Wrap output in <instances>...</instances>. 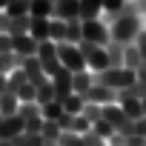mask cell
<instances>
[{
    "label": "cell",
    "mask_w": 146,
    "mask_h": 146,
    "mask_svg": "<svg viewBox=\"0 0 146 146\" xmlns=\"http://www.w3.org/2000/svg\"><path fill=\"white\" fill-rule=\"evenodd\" d=\"M12 146H43V137L35 135V132H23V135H17L12 140Z\"/></svg>",
    "instance_id": "cell-29"
},
{
    "label": "cell",
    "mask_w": 146,
    "mask_h": 146,
    "mask_svg": "<svg viewBox=\"0 0 146 146\" xmlns=\"http://www.w3.org/2000/svg\"><path fill=\"white\" fill-rule=\"evenodd\" d=\"M135 46H137V52H140V57H143V63H146V29L137 35V40H135Z\"/></svg>",
    "instance_id": "cell-40"
},
{
    "label": "cell",
    "mask_w": 146,
    "mask_h": 146,
    "mask_svg": "<svg viewBox=\"0 0 146 146\" xmlns=\"http://www.w3.org/2000/svg\"><path fill=\"white\" fill-rule=\"evenodd\" d=\"M6 6H9V0H0V12H3V9H6Z\"/></svg>",
    "instance_id": "cell-44"
},
{
    "label": "cell",
    "mask_w": 146,
    "mask_h": 146,
    "mask_svg": "<svg viewBox=\"0 0 146 146\" xmlns=\"http://www.w3.org/2000/svg\"><path fill=\"white\" fill-rule=\"evenodd\" d=\"M37 60H40V66H43V72H46L49 80L63 69V63H60V57H57V43H52V40H43V43L37 46Z\"/></svg>",
    "instance_id": "cell-5"
},
{
    "label": "cell",
    "mask_w": 146,
    "mask_h": 146,
    "mask_svg": "<svg viewBox=\"0 0 146 146\" xmlns=\"http://www.w3.org/2000/svg\"><path fill=\"white\" fill-rule=\"evenodd\" d=\"M80 115H83V117H86L89 123H98V120L103 117V106H95V103H86Z\"/></svg>",
    "instance_id": "cell-34"
},
{
    "label": "cell",
    "mask_w": 146,
    "mask_h": 146,
    "mask_svg": "<svg viewBox=\"0 0 146 146\" xmlns=\"http://www.w3.org/2000/svg\"><path fill=\"white\" fill-rule=\"evenodd\" d=\"M66 43H72V46H80V43H83L80 20H69V23H66Z\"/></svg>",
    "instance_id": "cell-23"
},
{
    "label": "cell",
    "mask_w": 146,
    "mask_h": 146,
    "mask_svg": "<svg viewBox=\"0 0 146 146\" xmlns=\"http://www.w3.org/2000/svg\"><path fill=\"white\" fill-rule=\"evenodd\" d=\"M126 3H129V0H103V15H106V20L117 17V15L126 9Z\"/></svg>",
    "instance_id": "cell-27"
},
{
    "label": "cell",
    "mask_w": 146,
    "mask_h": 146,
    "mask_svg": "<svg viewBox=\"0 0 146 146\" xmlns=\"http://www.w3.org/2000/svg\"><path fill=\"white\" fill-rule=\"evenodd\" d=\"M57 146H83V135H75V132H63Z\"/></svg>",
    "instance_id": "cell-36"
},
{
    "label": "cell",
    "mask_w": 146,
    "mask_h": 146,
    "mask_svg": "<svg viewBox=\"0 0 146 146\" xmlns=\"http://www.w3.org/2000/svg\"><path fill=\"white\" fill-rule=\"evenodd\" d=\"M49 20H52V17H32V23H29V35H32L37 43L49 40Z\"/></svg>",
    "instance_id": "cell-15"
},
{
    "label": "cell",
    "mask_w": 146,
    "mask_h": 146,
    "mask_svg": "<svg viewBox=\"0 0 146 146\" xmlns=\"http://www.w3.org/2000/svg\"><path fill=\"white\" fill-rule=\"evenodd\" d=\"M9 52H15V40L9 35H0V54H9Z\"/></svg>",
    "instance_id": "cell-38"
},
{
    "label": "cell",
    "mask_w": 146,
    "mask_h": 146,
    "mask_svg": "<svg viewBox=\"0 0 146 146\" xmlns=\"http://www.w3.org/2000/svg\"><path fill=\"white\" fill-rule=\"evenodd\" d=\"M29 6H32V0H9V6L3 12L9 17H29Z\"/></svg>",
    "instance_id": "cell-22"
},
{
    "label": "cell",
    "mask_w": 146,
    "mask_h": 146,
    "mask_svg": "<svg viewBox=\"0 0 146 146\" xmlns=\"http://www.w3.org/2000/svg\"><path fill=\"white\" fill-rule=\"evenodd\" d=\"M54 3V15L57 20H80V0H52Z\"/></svg>",
    "instance_id": "cell-8"
},
{
    "label": "cell",
    "mask_w": 146,
    "mask_h": 146,
    "mask_svg": "<svg viewBox=\"0 0 146 146\" xmlns=\"http://www.w3.org/2000/svg\"><path fill=\"white\" fill-rule=\"evenodd\" d=\"M49 40L52 43H66V20H57V17L49 20Z\"/></svg>",
    "instance_id": "cell-21"
},
{
    "label": "cell",
    "mask_w": 146,
    "mask_h": 146,
    "mask_svg": "<svg viewBox=\"0 0 146 146\" xmlns=\"http://www.w3.org/2000/svg\"><path fill=\"white\" fill-rule=\"evenodd\" d=\"M69 132H75V135H86V132H92V123L83 117V115H75V120H72V129Z\"/></svg>",
    "instance_id": "cell-35"
},
{
    "label": "cell",
    "mask_w": 146,
    "mask_h": 146,
    "mask_svg": "<svg viewBox=\"0 0 146 146\" xmlns=\"http://www.w3.org/2000/svg\"><path fill=\"white\" fill-rule=\"evenodd\" d=\"M132 135H140V137H146V115H143L140 120H135V129H132Z\"/></svg>",
    "instance_id": "cell-41"
},
{
    "label": "cell",
    "mask_w": 146,
    "mask_h": 146,
    "mask_svg": "<svg viewBox=\"0 0 146 146\" xmlns=\"http://www.w3.org/2000/svg\"><path fill=\"white\" fill-rule=\"evenodd\" d=\"M17 100L20 103H37V86L35 83H23L17 89Z\"/></svg>",
    "instance_id": "cell-28"
},
{
    "label": "cell",
    "mask_w": 146,
    "mask_h": 146,
    "mask_svg": "<svg viewBox=\"0 0 146 146\" xmlns=\"http://www.w3.org/2000/svg\"><path fill=\"white\" fill-rule=\"evenodd\" d=\"M20 69L26 72V78H29V83H35V86H40V83H46V80H49L37 57H26V60L20 63Z\"/></svg>",
    "instance_id": "cell-11"
},
{
    "label": "cell",
    "mask_w": 146,
    "mask_h": 146,
    "mask_svg": "<svg viewBox=\"0 0 146 146\" xmlns=\"http://www.w3.org/2000/svg\"><path fill=\"white\" fill-rule=\"evenodd\" d=\"M52 15H54V3L52 0H32L29 17H52Z\"/></svg>",
    "instance_id": "cell-19"
},
{
    "label": "cell",
    "mask_w": 146,
    "mask_h": 146,
    "mask_svg": "<svg viewBox=\"0 0 146 146\" xmlns=\"http://www.w3.org/2000/svg\"><path fill=\"white\" fill-rule=\"evenodd\" d=\"M80 32H83V40H86V43H95V46H109V43H112L109 20H103V17L80 20Z\"/></svg>",
    "instance_id": "cell-3"
},
{
    "label": "cell",
    "mask_w": 146,
    "mask_h": 146,
    "mask_svg": "<svg viewBox=\"0 0 146 146\" xmlns=\"http://www.w3.org/2000/svg\"><path fill=\"white\" fill-rule=\"evenodd\" d=\"M135 78H137V83H140V86H146V63H143V66L135 72Z\"/></svg>",
    "instance_id": "cell-42"
},
{
    "label": "cell",
    "mask_w": 146,
    "mask_h": 146,
    "mask_svg": "<svg viewBox=\"0 0 146 146\" xmlns=\"http://www.w3.org/2000/svg\"><path fill=\"white\" fill-rule=\"evenodd\" d=\"M12 40H15V54L17 57H23V60L26 57H37V46L40 43L32 35H20V37H12Z\"/></svg>",
    "instance_id": "cell-12"
},
{
    "label": "cell",
    "mask_w": 146,
    "mask_h": 146,
    "mask_svg": "<svg viewBox=\"0 0 146 146\" xmlns=\"http://www.w3.org/2000/svg\"><path fill=\"white\" fill-rule=\"evenodd\" d=\"M83 100H86V103H95V106H109V103H117V92H112V89L95 83V86L83 95Z\"/></svg>",
    "instance_id": "cell-9"
},
{
    "label": "cell",
    "mask_w": 146,
    "mask_h": 146,
    "mask_svg": "<svg viewBox=\"0 0 146 146\" xmlns=\"http://www.w3.org/2000/svg\"><path fill=\"white\" fill-rule=\"evenodd\" d=\"M17 117H20L23 123H26V120H35V117H40V106H37V103H20Z\"/></svg>",
    "instance_id": "cell-31"
},
{
    "label": "cell",
    "mask_w": 146,
    "mask_h": 146,
    "mask_svg": "<svg viewBox=\"0 0 146 146\" xmlns=\"http://www.w3.org/2000/svg\"><path fill=\"white\" fill-rule=\"evenodd\" d=\"M143 29H146V20H143V15L137 12V3H135V0H129L126 9H123L117 17L109 20L112 43H123V46H129V43L137 40V35H140Z\"/></svg>",
    "instance_id": "cell-1"
},
{
    "label": "cell",
    "mask_w": 146,
    "mask_h": 146,
    "mask_svg": "<svg viewBox=\"0 0 146 146\" xmlns=\"http://www.w3.org/2000/svg\"><path fill=\"white\" fill-rule=\"evenodd\" d=\"M29 23H32V17H12V20H9V29H6V35H9V37L29 35Z\"/></svg>",
    "instance_id": "cell-20"
},
{
    "label": "cell",
    "mask_w": 146,
    "mask_h": 146,
    "mask_svg": "<svg viewBox=\"0 0 146 146\" xmlns=\"http://www.w3.org/2000/svg\"><path fill=\"white\" fill-rule=\"evenodd\" d=\"M103 15V0H80V20H95Z\"/></svg>",
    "instance_id": "cell-18"
},
{
    "label": "cell",
    "mask_w": 146,
    "mask_h": 146,
    "mask_svg": "<svg viewBox=\"0 0 146 146\" xmlns=\"http://www.w3.org/2000/svg\"><path fill=\"white\" fill-rule=\"evenodd\" d=\"M83 106H86V100H83L80 95H75V92H72V95L63 100V112H66V115H80Z\"/></svg>",
    "instance_id": "cell-24"
},
{
    "label": "cell",
    "mask_w": 146,
    "mask_h": 146,
    "mask_svg": "<svg viewBox=\"0 0 146 146\" xmlns=\"http://www.w3.org/2000/svg\"><path fill=\"white\" fill-rule=\"evenodd\" d=\"M140 66H143V57H140L137 46H135V43L123 46V69H132V72H137Z\"/></svg>",
    "instance_id": "cell-16"
},
{
    "label": "cell",
    "mask_w": 146,
    "mask_h": 146,
    "mask_svg": "<svg viewBox=\"0 0 146 146\" xmlns=\"http://www.w3.org/2000/svg\"><path fill=\"white\" fill-rule=\"evenodd\" d=\"M83 146H109V143H106L100 135H95V132H86V135H83Z\"/></svg>",
    "instance_id": "cell-37"
},
{
    "label": "cell",
    "mask_w": 146,
    "mask_h": 146,
    "mask_svg": "<svg viewBox=\"0 0 146 146\" xmlns=\"http://www.w3.org/2000/svg\"><path fill=\"white\" fill-rule=\"evenodd\" d=\"M9 89V75H0V95Z\"/></svg>",
    "instance_id": "cell-43"
},
{
    "label": "cell",
    "mask_w": 146,
    "mask_h": 146,
    "mask_svg": "<svg viewBox=\"0 0 146 146\" xmlns=\"http://www.w3.org/2000/svg\"><path fill=\"white\" fill-rule=\"evenodd\" d=\"M92 132H95V135H100V137H103V140L109 143V137L115 135V126H112L109 120H103V117H100L98 123H92Z\"/></svg>",
    "instance_id": "cell-32"
},
{
    "label": "cell",
    "mask_w": 146,
    "mask_h": 146,
    "mask_svg": "<svg viewBox=\"0 0 146 146\" xmlns=\"http://www.w3.org/2000/svg\"><path fill=\"white\" fill-rule=\"evenodd\" d=\"M140 103H143V115H146V98H143V100H140Z\"/></svg>",
    "instance_id": "cell-45"
},
{
    "label": "cell",
    "mask_w": 146,
    "mask_h": 146,
    "mask_svg": "<svg viewBox=\"0 0 146 146\" xmlns=\"http://www.w3.org/2000/svg\"><path fill=\"white\" fill-rule=\"evenodd\" d=\"M23 83H29V78H26V72H23V69H15L12 75H9V89H12V92L17 95V89H20Z\"/></svg>",
    "instance_id": "cell-33"
},
{
    "label": "cell",
    "mask_w": 146,
    "mask_h": 146,
    "mask_svg": "<svg viewBox=\"0 0 146 146\" xmlns=\"http://www.w3.org/2000/svg\"><path fill=\"white\" fill-rule=\"evenodd\" d=\"M60 135H63V129H60L54 120H46V123H43V132H40L43 146H57V143H60Z\"/></svg>",
    "instance_id": "cell-17"
},
{
    "label": "cell",
    "mask_w": 146,
    "mask_h": 146,
    "mask_svg": "<svg viewBox=\"0 0 146 146\" xmlns=\"http://www.w3.org/2000/svg\"><path fill=\"white\" fill-rule=\"evenodd\" d=\"M80 54H83L86 69L92 72V75L112 69V66H109V52H106V46H95V43H86V40H83V43H80Z\"/></svg>",
    "instance_id": "cell-4"
},
{
    "label": "cell",
    "mask_w": 146,
    "mask_h": 146,
    "mask_svg": "<svg viewBox=\"0 0 146 146\" xmlns=\"http://www.w3.org/2000/svg\"><path fill=\"white\" fill-rule=\"evenodd\" d=\"M72 86H75V95H86L92 86H95V75L86 69V72H75V78H72Z\"/></svg>",
    "instance_id": "cell-13"
},
{
    "label": "cell",
    "mask_w": 146,
    "mask_h": 146,
    "mask_svg": "<svg viewBox=\"0 0 146 146\" xmlns=\"http://www.w3.org/2000/svg\"><path fill=\"white\" fill-rule=\"evenodd\" d=\"M60 115H63V103L60 100H52V103H43L40 106V117L43 120H57Z\"/></svg>",
    "instance_id": "cell-25"
},
{
    "label": "cell",
    "mask_w": 146,
    "mask_h": 146,
    "mask_svg": "<svg viewBox=\"0 0 146 146\" xmlns=\"http://www.w3.org/2000/svg\"><path fill=\"white\" fill-rule=\"evenodd\" d=\"M17 109H20L17 95H15L12 89H6L3 95H0V115H3V117H12V115H17Z\"/></svg>",
    "instance_id": "cell-14"
},
{
    "label": "cell",
    "mask_w": 146,
    "mask_h": 146,
    "mask_svg": "<svg viewBox=\"0 0 146 146\" xmlns=\"http://www.w3.org/2000/svg\"><path fill=\"white\" fill-rule=\"evenodd\" d=\"M52 100H54V86H52V80H46V83L37 86V106L52 103Z\"/></svg>",
    "instance_id": "cell-30"
},
{
    "label": "cell",
    "mask_w": 146,
    "mask_h": 146,
    "mask_svg": "<svg viewBox=\"0 0 146 146\" xmlns=\"http://www.w3.org/2000/svg\"><path fill=\"white\" fill-rule=\"evenodd\" d=\"M72 78H75V75H72L69 69H60L57 75L52 78V86H54V100H60V103H63L72 92H75V86H72Z\"/></svg>",
    "instance_id": "cell-7"
},
{
    "label": "cell",
    "mask_w": 146,
    "mask_h": 146,
    "mask_svg": "<svg viewBox=\"0 0 146 146\" xmlns=\"http://www.w3.org/2000/svg\"><path fill=\"white\" fill-rule=\"evenodd\" d=\"M0 120H3V115H0Z\"/></svg>",
    "instance_id": "cell-46"
},
{
    "label": "cell",
    "mask_w": 146,
    "mask_h": 146,
    "mask_svg": "<svg viewBox=\"0 0 146 146\" xmlns=\"http://www.w3.org/2000/svg\"><path fill=\"white\" fill-rule=\"evenodd\" d=\"M106 52H109V66L112 69H120L123 66V43H109Z\"/></svg>",
    "instance_id": "cell-26"
},
{
    "label": "cell",
    "mask_w": 146,
    "mask_h": 146,
    "mask_svg": "<svg viewBox=\"0 0 146 146\" xmlns=\"http://www.w3.org/2000/svg\"><path fill=\"white\" fill-rule=\"evenodd\" d=\"M43 117H35V120H26V132H35V135H40L43 132Z\"/></svg>",
    "instance_id": "cell-39"
},
{
    "label": "cell",
    "mask_w": 146,
    "mask_h": 146,
    "mask_svg": "<svg viewBox=\"0 0 146 146\" xmlns=\"http://www.w3.org/2000/svg\"><path fill=\"white\" fill-rule=\"evenodd\" d=\"M57 57H60L63 69H69L72 75H75V72H86V60H83V54H80V46L57 43Z\"/></svg>",
    "instance_id": "cell-6"
},
{
    "label": "cell",
    "mask_w": 146,
    "mask_h": 146,
    "mask_svg": "<svg viewBox=\"0 0 146 146\" xmlns=\"http://www.w3.org/2000/svg\"><path fill=\"white\" fill-rule=\"evenodd\" d=\"M95 83H100V86H106V89H112V92H123V89H129L132 83H137V78H135V72L132 69H106V72H98L95 75Z\"/></svg>",
    "instance_id": "cell-2"
},
{
    "label": "cell",
    "mask_w": 146,
    "mask_h": 146,
    "mask_svg": "<svg viewBox=\"0 0 146 146\" xmlns=\"http://www.w3.org/2000/svg\"><path fill=\"white\" fill-rule=\"evenodd\" d=\"M23 132H26V123H23L17 115L0 120V140H15V137H17V135H23Z\"/></svg>",
    "instance_id": "cell-10"
}]
</instances>
